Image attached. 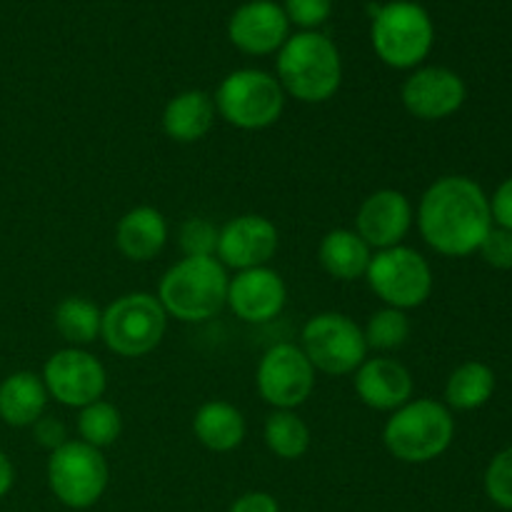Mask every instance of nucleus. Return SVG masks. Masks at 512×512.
I'll list each match as a JSON object with an SVG mask.
<instances>
[{
  "mask_svg": "<svg viewBox=\"0 0 512 512\" xmlns=\"http://www.w3.org/2000/svg\"><path fill=\"white\" fill-rule=\"evenodd\" d=\"M415 220L425 243L448 258L475 253L493 228L490 200L483 188L465 175L435 180L420 198Z\"/></svg>",
  "mask_w": 512,
  "mask_h": 512,
  "instance_id": "f257e3e1",
  "label": "nucleus"
},
{
  "mask_svg": "<svg viewBox=\"0 0 512 512\" xmlns=\"http://www.w3.org/2000/svg\"><path fill=\"white\" fill-rule=\"evenodd\" d=\"M275 78L283 93L300 103H328L343 83V58L325 33L300 30L278 50Z\"/></svg>",
  "mask_w": 512,
  "mask_h": 512,
  "instance_id": "f03ea898",
  "label": "nucleus"
},
{
  "mask_svg": "<svg viewBox=\"0 0 512 512\" xmlns=\"http://www.w3.org/2000/svg\"><path fill=\"white\" fill-rule=\"evenodd\" d=\"M228 268L218 258H183L165 270L158 295L168 318L203 323L228 303Z\"/></svg>",
  "mask_w": 512,
  "mask_h": 512,
  "instance_id": "7ed1b4c3",
  "label": "nucleus"
},
{
  "mask_svg": "<svg viewBox=\"0 0 512 512\" xmlns=\"http://www.w3.org/2000/svg\"><path fill=\"white\" fill-rule=\"evenodd\" d=\"M455 438V420L448 405L433 398L408 400L393 410L383 428V445L395 460L423 465L440 458Z\"/></svg>",
  "mask_w": 512,
  "mask_h": 512,
  "instance_id": "20e7f679",
  "label": "nucleus"
},
{
  "mask_svg": "<svg viewBox=\"0 0 512 512\" xmlns=\"http://www.w3.org/2000/svg\"><path fill=\"white\" fill-rule=\"evenodd\" d=\"M370 43L388 68L415 70L430 55L435 25L428 10L415 0H390L370 5Z\"/></svg>",
  "mask_w": 512,
  "mask_h": 512,
  "instance_id": "39448f33",
  "label": "nucleus"
},
{
  "mask_svg": "<svg viewBox=\"0 0 512 512\" xmlns=\"http://www.w3.org/2000/svg\"><path fill=\"white\" fill-rule=\"evenodd\" d=\"M215 113L240 130H265L283 115L285 93L278 78L258 68L225 75L215 90Z\"/></svg>",
  "mask_w": 512,
  "mask_h": 512,
  "instance_id": "423d86ee",
  "label": "nucleus"
},
{
  "mask_svg": "<svg viewBox=\"0 0 512 512\" xmlns=\"http://www.w3.org/2000/svg\"><path fill=\"white\" fill-rule=\"evenodd\" d=\"M168 328V313L150 293H128L103 310L100 338L120 358H143L153 353Z\"/></svg>",
  "mask_w": 512,
  "mask_h": 512,
  "instance_id": "0eeeda50",
  "label": "nucleus"
},
{
  "mask_svg": "<svg viewBox=\"0 0 512 512\" xmlns=\"http://www.w3.org/2000/svg\"><path fill=\"white\" fill-rule=\"evenodd\" d=\"M45 475L55 500L73 510L93 508L110 483V468L103 450L83 440H68L63 448L53 450Z\"/></svg>",
  "mask_w": 512,
  "mask_h": 512,
  "instance_id": "6e6552de",
  "label": "nucleus"
},
{
  "mask_svg": "<svg viewBox=\"0 0 512 512\" xmlns=\"http://www.w3.org/2000/svg\"><path fill=\"white\" fill-rule=\"evenodd\" d=\"M300 350L315 373L353 375L368 358L363 328L345 313H318L303 325Z\"/></svg>",
  "mask_w": 512,
  "mask_h": 512,
  "instance_id": "1a4fd4ad",
  "label": "nucleus"
},
{
  "mask_svg": "<svg viewBox=\"0 0 512 512\" xmlns=\"http://www.w3.org/2000/svg\"><path fill=\"white\" fill-rule=\"evenodd\" d=\"M365 280L388 308L405 310V313L420 308L433 293L430 263L408 245L375 250Z\"/></svg>",
  "mask_w": 512,
  "mask_h": 512,
  "instance_id": "9d476101",
  "label": "nucleus"
},
{
  "mask_svg": "<svg viewBox=\"0 0 512 512\" xmlns=\"http://www.w3.org/2000/svg\"><path fill=\"white\" fill-rule=\"evenodd\" d=\"M255 388L273 410H295L313 395L315 368L300 345L275 343L260 358Z\"/></svg>",
  "mask_w": 512,
  "mask_h": 512,
  "instance_id": "9b49d317",
  "label": "nucleus"
},
{
  "mask_svg": "<svg viewBox=\"0 0 512 512\" xmlns=\"http://www.w3.org/2000/svg\"><path fill=\"white\" fill-rule=\"evenodd\" d=\"M43 383L50 398L65 408H85L103 398L108 373L93 353L83 348L55 350L43 365Z\"/></svg>",
  "mask_w": 512,
  "mask_h": 512,
  "instance_id": "f8f14e48",
  "label": "nucleus"
},
{
  "mask_svg": "<svg viewBox=\"0 0 512 512\" xmlns=\"http://www.w3.org/2000/svg\"><path fill=\"white\" fill-rule=\"evenodd\" d=\"M465 95L468 90H465L463 78L443 65L415 68L400 88V100H403L405 110L425 123L445 120L458 113L465 103Z\"/></svg>",
  "mask_w": 512,
  "mask_h": 512,
  "instance_id": "ddd939ff",
  "label": "nucleus"
},
{
  "mask_svg": "<svg viewBox=\"0 0 512 512\" xmlns=\"http://www.w3.org/2000/svg\"><path fill=\"white\" fill-rule=\"evenodd\" d=\"M278 228L273 220L258 213H245L220 228L215 258L233 270L263 268L278 253Z\"/></svg>",
  "mask_w": 512,
  "mask_h": 512,
  "instance_id": "4468645a",
  "label": "nucleus"
},
{
  "mask_svg": "<svg viewBox=\"0 0 512 512\" xmlns=\"http://www.w3.org/2000/svg\"><path fill=\"white\" fill-rule=\"evenodd\" d=\"M413 223L415 213L408 195L395 188H383L370 193L360 203L355 215V233L373 250H388L403 245Z\"/></svg>",
  "mask_w": 512,
  "mask_h": 512,
  "instance_id": "2eb2a0df",
  "label": "nucleus"
},
{
  "mask_svg": "<svg viewBox=\"0 0 512 512\" xmlns=\"http://www.w3.org/2000/svg\"><path fill=\"white\" fill-rule=\"evenodd\" d=\"M228 38L245 55H273L290 38V20L275 0H245L230 15Z\"/></svg>",
  "mask_w": 512,
  "mask_h": 512,
  "instance_id": "dca6fc26",
  "label": "nucleus"
},
{
  "mask_svg": "<svg viewBox=\"0 0 512 512\" xmlns=\"http://www.w3.org/2000/svg\"><path fill=\"white\" fill-rule=\"evenodd\" d=\"M288 303V285L278 270L250 268L235 273L228 283V308L245 323H270Z\"/></svg>",
  "mask_w": 512,
  "mask_h": 512,
  "instance_id": "f3484780",
  "label": "nucleus"
},
{
  "mask_svg": "<svg viewBox=\"0 0 512 512\" xmlns=\"http://www.w3.org/2000/svg\"><path fill=\"white\" fill-rule=\"evenodd\" d=\"M353 375L355 395L370 410L393 413L413 400V375L400 360L385 358V355L365 358Z\"/></svg>",
  "mask_w": 512,
  "mask_h": 512,
  "instance_id": "a211bd4d",
  "label": "nucleus"
},
{
  "mask_svg": "<svg viewBox=\"0 0 512 512\" xmlns=\"http://www.w3.org/2000/svg\"><path fill=\"white\" fill-rule=\"evenodd\" d=\"M168 243V220L153 205L130 208L115 225V248L125 260L148 263Z\"/></svg>",
  "mask_w": 512,
  "mask_h": 512,
  "instance_id": "6ab92c4d",
  "label": "nucleus"
},
{
  "mask_svg": "<svg viewBox=\"0 0 512 512\" xmlns=\"http://www.w3.org/2000/svg\"><path fill=\"white\" fill-rule=\"evenodd\" d=\"M48 390L40 375L18 370L0 380V420L10 428H33L48 408Z\"/></svg>",
  "mask_w": 512,
  "mask_h": 512,
  "instance_id": "aec40b11",
  "label": "nucleus"
},
{
  "mask_svg": "<svg viewBox=\"0 0 512 512\" xmlns=\"http://www.w3.org/2000/svg\"><path fill=\"white\" fill-rule=\"evenodd\" d=\"M215 100L205 90H183L163 108V133L175 143H198L215 123Z\"/></svg>",
  "mask_w": 512,
  "mask_h": 512,
  "instance_id": "412c9836",
  "label": "nucleus"
},
{
  "mask_svg": "<svg viewBox=\"0 0 512 512\" xmlns=\"http://www.w3.org/2000/svg\"><path fill=\"white\" fill-rule=\"evenodd\" d=\"M248 433L243 413L228 400H208L193 415V435L210 453H233Z\"/></svg>",
  "mask_w": 512,
  "mask_h": 512,
  "instance_id": "4be33fe9",
  "label": "nucleus"
},
{
  "mask_svg": "<svg viewBox=\"0 0 512 512\" xmlns=\"http://www.w3.org/2000/svg\"><path fill=\"white\" fill-rule=\"evenodd\" d=\"M370 258H373V248L350 228L328 230L318 245L320 268L340 283L365 278Z\"/></svg>",
  "mask_w": 512,
  "mask_h": 512,
  "instance_id": "5701e85b",
  "label": "nucleus"
},
{
  "mask_svg": "<svg viewBox=\"0 0 512 512\" xmlns=\"http://www.w3.org/2000/svg\"><path fill=\"white\" fill-rule=\"evenodd\" d=\"M53 325L68 348H85L100 338L103 310L83 295H68L55 305Z\"/></svg>",
  "mask_w": 512,
  "mask_h": 512,
  "instance_id": "b1692460",
  "label": "nucleus"
},
{
  "mask_svg": "<svg viewBox=\"0 0 512 512\" xmlns=\"http://www.w3.org/2000/svg\"><path fill=\"white\" fill-rule=\"evenodd\" d=\"M495 373L485 363L470 360L455 368L445 383V403L453 410H478L493 398Z\"/></svg>",
  "mask_w": 512,
  "mask_h": 512,
  "instance_id": "393cba45",
  "label": "nucleus"
},
{
  "mask_svg": "<svg viewBox=\"0 0 512 512\" xmlns=\"http://www.w3.org/2000/svg\"><path fill=\"white\" fill-rule=\"evenodd\" d=\"M263 440L275 458L300 460L310 450L313 435L308 423L295 410H273L265 418Z\"/></svg>",
  "mask_w": 512,
  "mask_h": 512,
  "instance_id": "a878e982",
  "label": "nucleus"
},
{
  "mask_svg": "<svg viewBox=\"0 0 512 512\" xmlns=\"http://www.w3.org/2000/svg\"><path fill=\"white\" fill-rule=\"evenodd\" d=\"M123 433V415L108 400H95V403L80 408L78 415V435L83 443L103 450L110 448Z\"/></svg>",
  "mask_w": 512,
  "mask_h": 512,
  "instance_id": "bb28decb",
  "label": "nucleus"
},
{
  "mask_svg": "<svg viewBox=\"0 0 512 512\" xmlns=\"http://www.w3.org/2000/svg\"><path fill=\"white\" fill-rule=\"evenodd\" d=\"M365 343L368 350H378V353H390V350H400L410 338V318L405 310L398 308H380L368 318V325L363 328Z\"/></svg>",
  "mask_w": 512,
  "mask_h": 512,
  "instance_id": "cd10ccee",
  "label": "nucleus"
},
{
  "mask_svg": "<svg viewBox=\"0 0 512 512\" xmlns=\"http://www.w3.org/2000/svg\"><path fill=\"white\" fill-rule=\"evenodd\" d=\"M220 228L208 218H188L178 230L183 258H215Z\"/></svg>",
  "mask_w": 512,
  "mask_h": 512,
  "instance_id": "c85d7f7f",
  "label": "nucleus"
},
{
  "mask_svg": "<svg viewBox=\"0 0 512 512\" xmlns=\"http://www.w3.org/2000/svg\"><path fill=\"white\" fill-rule=\"evenodd\" d=\"M485 493L498 508L512 510V448L493 458L485 473Z\"/></svg>",
  "mask_w": 512,
  "mask_h": 512,
  "instance_id": "c756f323",
  "label": "nucleus"
},
{
  "mask_svg": "<svg viewBox=\"0 0 512 512\" xmlns=\"http://www.w3.org/2000/svg\"><path fill=\"white\" fill-rule=\"evenodd\" d=\"M285 15L290 25L303 30H318L333 15V0H285Z\"/></svg>",
  "mask_w": 512,
  "mask_h": 512,
  "instance_id": "7c9ffc66",
  "label": "nucleus"
},
{
  "mask_svg": "<svg viewBox=\"0 0 512 512\" xmlns=\"http://www.w3.org/2000/svg\"><path fill=\"white\" fill-rule=\"evenodd\" d=\"M480 255L488 265L498 270H510L512 268V230L505 228H490L485 240L480 243Z\"/></svg>",
  "mask_w": 512,
  "mask_h": 512,
  "instance_id": "2f4dec72",
  "label": "nucleus"
},
{
  "mask_svg": "<svg viewBox=\"0 0 512 512\" xmlns=\"http://www.w3.org/2000/svg\"><path fill=\"white\" fill-rule=\"evenodd\" d=\"M33 438H35V443L43 445V448H48L50 453L58 448H63V445L70 440L68 428H65L63 420L50 418V415H43V418L33 425Z\"/></svg>",
  "mask_w": 512,
  "mask_h": 512,
  "instance_id": "473e14b6",
  "label": "nucleus"
},
{
  "mask_svg": "<svg viewBox=\"0 0 512 512\" xmlns=\"http://www.w3.org/2000/svg\"><path fill=\"white\" fill-rule=\"evenodd\" d=\"M490 218L498 228L512 230V178L505 180L490 198Z\"/></svg>",
  "mask_w": 512,
  "mask_h": 512,
  "instance_id": "72a5a7b5",
  "label": "nucleus"
},
{
  "mask_svg": "<svg viewBox=\"0 0 512 512\" xmlns=\"http://www.w3.org/2000/svg\"><path fill=\"white\" fill-rule=\"evenodd\" d=\"M228 512H280V505L265 490H250V493L240 495Z\"/></svg>",
  "mask_w": 512,
  "mask_h": 512,
  "instance_id": "f704fd0d",
  "label": "nucleus"
},
{
  "mask_svg": "<svg viewBox=\"0 0 512 512\" xmlns=\"http://www.w3.org/2000/svg\"><path fill=\"white\" fill-rule=\"evenodd\" d=\"M13 485H15V468L13 463H10L8 455L0 450V500L13 490Z\"/></svg>",
  "mask_w": 512,
  "mask_h": 512,
  "instance_id": "c9c22d12",
  "label": "nucleus"
}]
</instances>
